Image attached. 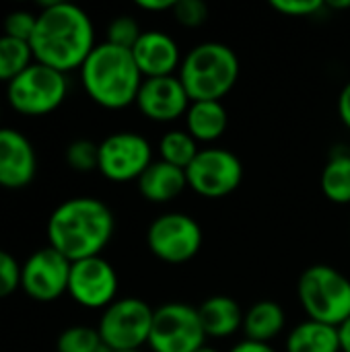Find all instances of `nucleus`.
I'll return each mask as SVG.
<instances>
[{"mask_svg": "<svg viewBox=\"0 0 350 352\" xmlns=\"http://www.w3.org/2000/svg\"><path fill=\"white\" fill-rule=\"evenodd\" d=\"M177 76L190 101H221L237 85L239 58L221 41H204L184 56Z\"/></svg>", "mask_w": 350, "mask_h": 352, "instance_id": "nucleus-4", "label": "nucleus"}, {"mask_svg": "<svg viewBox=\"0 0 350 352\" xmlns=\"http://www.w3.org/2000/svg\"><path fill=\"white\" fill-rule=\"evenodd\" d=\"M196 352H217L215 349H210V346H202L200 351H196Z\"/></svg>", "mask_w": 350, "mask_h": 352, "instance_id": "nucleus-37", "label": "nucleus"}, {"mask_svg": "<svg viewBox=\"0 0 350 352\" xmlns=\"http://www.w3.org/2000/svg\"><path fill=\"white\" fill-rule=\"evenodd\" d=\"M297 297L307 320L340 328L350 318V278L328 264H314L301 272Z\"/></svg>", "mask_w": 350, "mask_h": 352, "instance_id": "nucleus-5", "label": "nucleus"}, {"mask_svg": "<svg viewBox=\"0 0 350 352\" xmlns=\"http://www.w3.org/2000/svg\"><path fill=\"white\" fill-rule=\"evenodd\" d=\"M287 324V316L285 309L276 303V301H258L254 303L245 314H243V334L245 340H254V342H262V344H270V340H274Z\"/></svg>", "mask_w": 350, "mask_h": 352, "instance_id": "nucleus-20", "label": "nucleus"}, {"mask_svg": "<svg viewBox=\"0 0 350 352\" xmlns=\"http://www.w3.org/2000/svg\"><path fill=\"white\" fill-rule=\"evenodd\" d=\"M120 280L116 268L101 256L72 262L68 295L87 309H105L118 297Z\"/></svg>", "mask_w": 350, "mask_h": 352, "instance_id": "nucleus-13", "label": "nucleus"}, {"mask_svg": "<svg viewBox=\"0 0 350 352\" xmlns=\"http://www.w3.org/2000/svg\"><path fill=\"white\" fill-rule=\"evenodd\" d=\"M21 287V264L0 248V299L10 297Z\"/></svg>", "mask_w": 350, "mask_h": 352, "instance_id": "nucleus-30", "label": "nucleus"}, {"mask_svg": "<svg viewBox=\"0 0 350 352\" xmlns=\"http://www.w3.org/2000/svg\"><path fill=\"white\" fill-rule=\"evenodd\" d=\"M0 116H2V109H0ZM0 128H2V126H0Z\"/></svg>", "mask_w": 350, "mask_h": 352, "instance_id": "nucleus-39", "label": "nucleus"}, {"mask_svg": "<svg viewBox=\"0 0 350 352\" xmlns=\"http://www.w3.org/2000/svg\"><path fill=\"white\" fill-rule=\"evenodd\" d=\"M132 56L144 78L173 76L184 60L175 39L157 29L142 31L140 39L132 47Z\"/></svg>", "mask_w": 350, "mask_h": 352, "instance_id": "nucleus-16", "label": "nucleus"}, {"mask_svg": "<svg viewBox=\"0 0 350 352\" xmlns=\"http://www.w3.org/2000/svg\"><path fill=\"white\" fill-rule=\"evenodd\" d=\"M138 192L146 202L153 204H167L175 200L186 188V171L179 167H173L165 161H153L146 171L138 177Z\"/></svg>", "mask_w": 350, "mask_h": 352, "instance_id": "nucleus-17", "label": "nucleus"}, {"mask_svg": "<svg viewBox=\"0 0 350 352\" xmlns=\"http://www.w3.org/2000/svg\"><path fill=\"white\" fill-rule=\"evenodd\" d=\"M29 45L35 62L68 74L80 70L95 50V27L91 16L76 4L62 0L41 2Z\"/></svg>", "mask_w": 350, "mask_h": 352, "instance_id": "nucleus-1", "label": "nucleus"}, {"mask_svg": "<svg viewBox=\"0 0 350 352\" xmlns=\"http://www.w3.org/2000/svg\"><path fill=\"white\" fill-rule=\"evenodd\" d=\"M153 163L151 142L136 132H116L99 142L97 171L109 182L126 184L138 177Z\"/></svg>", "mask_w": 350, "mask_h": 352, "instance_id": "nucleus-11", "label": "nucleus"}, {"mask_svg": "<svg viewBox=\"0 0 350 352\" xmlns=\"http://www.w3.org/2000/svg\"><path fill=\"white\" fill-rule=\"evenodd\" d=\"M140 35H142V29H140L138 21L134 16H130V14H120L107 25L105 41L132 52V47L140 39Z\"/></svg>", "mask_w": 350, "mask_h": 352, "instance_id": "nucleus-26", "label": "nucleus"}, {"mask_svg": "<svg viewBox=\"0 0 350 352\" xmlns=\"http://www.w3.org/2000/svg\"><path fill=\"white\" fill-rule=\"evenodd\" d=\"M58 352H111L101 340L97 328L91 326H70L56 342Z\"/></svg>", "mask_w": 350, "mask_h": 352, "instance_id": "nucleus-25", "label": "nucleus"}, {"mask_svg": "<svg viewBox=\"0 0 350 352\" xmlns=\"http://www.w3.org/2000/svg\"><path fill=\"white\" fill-rule=\"evenodd\" d=\"M340 344L342 352H350V318L340 326Z\"/></svg>", "mask_w": 350, "mask_h": 352, "instance_id": "nucleus-35", "label": "nucleus"}, {"mask_svg": "<svg viewBox=\"0 0 350 352\" xmlns=\"http://www.w3.org/2000/svg\"><path fill=\"white\" fill-rule=\"evenodd\" d=\"M116 231L111 208L93 196H76L47 219V245L70 262L101 256Z\"/></svg>", "mask_w": 350, "mask_h": 352, "instance_id": "nucleus-2", "label": "nucleus"}, {"mask_svg": "<svg viewBox=\"0 0 350 352\" xmlns=\"http://www.w3.org/2000/svg\"><path fill=\"white\" fill-rule=\"evenodd\" d=\"M35 62L31 45L8 35H0V80L6 85Z\"/></svg>", "mask_w": 350, "mask_h": 352, "instance_id": "nucleus-24", "label": "nucleus"}, {"mask_svg": "<svg viewBox=\"0 0 350 352\" xmlns=\"http://www.w3.org/2000/svg\"><path fill=\"white\" fill-rule=\"evenodd\" d=\"M349 148H350V146H349Z\"/></svg>", "mask_w": 350, "mask_h": 352, "instance_id": "nucleus-40", "label": "nucleus"}, {"mask_svg": "<svg viewBox=\"0 0 350 352\" xmlns=\"http://www.w3.org/2000/svg\"><path fill=\"white\" fill-rule=\"evenodd\" d=\"M66 163L70 169L80 171V173H89L93 169H97L99 165V144L87 138H78L72 140L66 146Z\"/></svg>", "mask_w": 350, "mask_h": 352, "instance_id": "nucleus-27", "label": "nucleus"}, {"mask_svg": "<svg viewBox=\"0 0 350 352\" xmlns=\"http://www.w3.org/2000/svg\"><path fill=\"white\" fill-rule=\"evenodd\" d=\"M270 6L281 12V14H287V16H311V14H318L326 2L322 0H272Z\"/></svg>", "mask_w": 350, "mask_h": 352, "instance_id": "nucleus-31", "label": "nucleus"}, {"mask_svg": "<svg viewBox=\"0 0 350 352\" xmlns=\"http://www.w3.org/2000/svg\"><path fill=\"white\" fill-rule=\"evenodd\" d=\"M37 25V12L31 10H12L2 21V35H8L12 39L27 41L31 39Z\"/></svg>", "mask_w": 350, "mask_h": 352, "instance_id": "nucleus-28", "label": "nucleus"}, {"mask_svg": "<svg viewBox=\"0 0 350 352\" xmlns=\"http://www.w3.org/2000/svg\"><path fill=\"white\" fill-rule=\"evenodd\" d=\"M128 352H142V351H128Z\"/></svg>", "mask_w": 350, "mask_h": 352, "instance_id": "nucleus-38", "label": "nucleus"}, {"mask_svg": "<svg viewBox=\"0 0 350 352\" xmlns=\"http://www.w3.org/2000/svg\"><path fill=\"white\" fill-rule=\"evenodd\" d=\"M198 153H200L198 142L192 138V134L188 130H169L159 140L161 161H165L173 167H179L184 171L192 165V161L196 159Z\"/></svg>", "mask_w": 350, "mask_h": 352, "instance_id": "nucleus-23", "label": "nucleus"}, {"mask_svg": "<svg viewBox=\"0 0 350 352\" xmlns=\"http://www.w3.org/2000/svg\"><path fill=\"white\" fill-rule=\"evenodd\" d=\"M68 95V78L50 66L33 62L6 85V99L23 116H45L58 109Z\"/></svg>", "mask_w": 350, "mask_h": 352, "instance_id": "nucleus-6", "label": "nucleus"}, {"mask_svg": "<svg viewBox=\"0 0 350 352\" xmlns=\"http://www.w3.org/2000/svg\"><path fill=\"white\" fill-rule=\"evenodd\" d=\"M326 6L336 8V10H344V8H350V0H330Z\"/></svg>", "mask_w": 350, "mask_h": 352, "instance_id": "nucleus-36", "label": "nucleus"}, {"mask_svg": "<svg viewBox=\"0 0 350 352\" xmlns=\"http://www.w3.org/2000/svg\"><path fill=\"white\" fill-rule=\"evenodd\" d=\"M243 314L239 303L227 295H212L200 303L198 316L206 338H229L243 328Z\"/></svg>", "mask_w": 350, "mask_h": 352, "instance_id": "nucleus-18", "label": "nucleus"}, {"mask_svg": "<svg viewBox=\"0 0 350 352\" xmlns=\"http://www.w3.org/2000/svg\"><path fill=\"white\" fill-rule=\"evenodd\" d=\"M136 6L146 12H165L173 8V2L171 0H138Z\"/></svg>", "mask_w": 350, "mask_h": 352, "instance_id": "nucleus-33", "label": "nucleus"}, {"mask_svg": "<svg viewBox=\"0 0 350 352\" xmlns=\"http://www.w3.org/2000/svg\"><path fill=\"white\" fill-rule=\"evenodd\" d=\"M338 116L342 120V124L350 130V80L342 87L340 97H338Z\"/></svg>", "mask_w": 350, "mask_h": 352, "instance_id": "nucleus-32", "label": "nucleus"}, {"mask_svg": "<svg viewBox=\"0 0 350 352\" xmlns=\"http://www.w3.org/2000/svg\"><path fill=\"white\" fill-rule=\"evenodd\" d=\"M190 97L179 80V76H159V78H144L136 97V107L140 113L159 124L175 122L190 107Z\"/></svg>", "mask_w": 350, "mask_h": 352, "instance_id": "nucleus-14", "label": "nucleus"}, {"mask_svg": "<svg viewBox=\"0 0 350 352\" xmlns=\"http://www.w3.org/2000/svg\"><path fill=\"white\" fill-rule=\"evenodd\" d=\"M287 352H342L340 328L305 320L289 332Z\"/></svg>", "mask_w": 350, "mask_h": 352, "instance_id": "nucleus-21", "label": "nucleus"}, {"mask_svg": "<svg viewBox=\"0 0 350 352\" xmlns=\"http://www.w3.org/2000/svg\"><path fill=\"white\" fill-rule=\"evenodd\" d=\"M229 352H276L270 344H262V342H254V340H241L237 342Z\"/></svg>", "mask_w": 350, "mask_h": 352, "instance_id": "nucleus-34", "label": "nucleus"}, {"mask_svg": "<svg viewBox=\"0 0 350 352\" xmlns=\"http://www.w3.org/2000/svg\"><path fill=\"white\" fill-rule=\"evenodd\" d=\"M206 342L198 307L167 303L155 309L149 344L153 352H196Z\"/></svg>", "mask_w": 350, "mask_h": 352, "instance_id": "nucleus-8", "label": "nucleus"}, {"mask_svg": "<svg viewBox=\"0 0 350 352\" xmlns=\"http://www.w3.org/2000/svg\"><path fill=\"white\" fill-rule=\"evenodd\" d=\"M80 80L87 95L105 109H124L136 103L144 76L130 50L97 43L80 66Z\"/></svg>", "mask_w": 350, "mask_h": 352, "instance_id": "nucleus-3", "label": "nucleus"}, {"mask_svg": "<svg viewBox=\"0 0 350 352\" xmlns=\"http://www.w3.org/2000/svg\"><path fill=\"white\" fill-rule=\"evenodd\" d=\"M173 19L188 29L202 27L208 19V6L202 0H175L171 8Z\"/></svg>", "mask_w": 350, "mask_h": 352, "instance_id": "nucleus-29", "label": "nucleus"}, {"mask_svg": "<svg viewBox=\"0 0 350 352\" xmlns=\"http://www.w3.org/2000/svg\"><path fill=\"white\" fill-rule=\"evenodd\" d=\"M322 192L334 204H350V148L330 155L322 171Z\"/></svg>", "mask_w": 350, "mask_h": 352, "instance_id": "nucleus-22", "label": "nucleus"}, {"mask_svg": "<svg viewBox=\"0 0 350 352\" xmlns=\"http://www.w3.org/2000/svg\"><path fill=\"white\" fill-rule=\"evenodd\" d=\"M229 126L227 109L221 101H192L186 111V130L196 142L219 140Z\"/></svg>", "mask_w": 350, "mask_h": 352, "instance_id": "nucleus-19", "label": "nucleus"}, {"mask_svg": "<svg viewBox=\"0 0 350 352\" xmlns=\"http://www.w3.org/2000/svg\"><path fill=\"white\" fill-rule=\"evenodd\" d=\"M153 316L155 309L138 297L116 299L103 309L97 332L111 352L142 351L149 344Z\"/></svg>", "mask_w": 350, "mask_h": 352, "instance_id": "nucleus-7", "label": "nucleus"}, {"mask_svg": "<svg viewBox=\"0 0 350 352\" xmlns=\"http://www.w3.org/2000/svg\"><path fill=\"white\" fill-rule=\"evenodd\" d=\"M35 173L37 155L31 140L14 128H0V188L21 190Z\"/></svg>", "mask_w": 350, "mask_h": 352, "instance_id": "nucleus-15", "label": "nucleus"}, {"mask_svg": "<svg viewBox=\"0 0 350 352\" xmlns=\"http://www.w3.org/2000/svg\"><path fill=\"white\" fill-rule=\"evenodd\" d=\"M202 227L184 212H167L157 217L146 229V245L151 254L165 264H186L202 248Z\"/></svg>", "mask_w": 350, "mask_h": 352, "instance_id": "nucleus-9", "label": "nucleus"}, {"mask_svg": "<svg viewBox=\"0 0 350 352\" xmlns=\"http://www.w3.org/2000/svg\"><path fill=\"white\" fill-rule=\"evenodd\" d=\"M188 188L202 198H225L233 194L243 179V165L237 155L227 148H200L192 165L186 169Z\"/></svg>", "mask_w": 350, "mask_h": 352, "instance_id": "nucleus-10", "label": "nucleus"}, {"mask_svg": "<svg viewBox=\"0 0 350 352\" xmlns=\"http://www.w3.org/2000/svg\"><path fill=\"white\" fill-rule=\"evenodd\" d=\"M72 262L54 248L45 245L33 252L21 264V289L39 303H52L68 293Z\"/></svg>", "mask_w": 350, "mask_h": 352, "instance_id": "nucleus-12", "label": "nucleus"}]
</instances>
